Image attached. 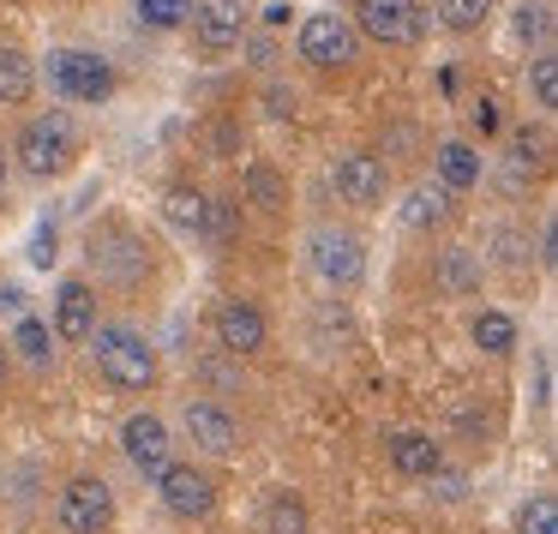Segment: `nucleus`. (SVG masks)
<instances>
[{"label": "nucleus", "instance_id": "obj_1", "mask_svg": "<svg viewBox=\"0 0 558 534\" xmlns=\"http://www.w3.org/2000/svg\"><path fill=\"white\" fill-rule=\"evenodd\" d=\"M13 157L25 174H37V181H54V174H66V162L78 157V126L66 109H49L37 114V121H25V133L13 138Z\"/></svg>", "mask_w": 558, "mask_h": 534}, {"label": "nucleus", "instance_id": "obj_2", "mask_svg": "<svg viewBox=\"0 0 558 534\" xmlns=\"http://www.w3.org/2000/svg\"><path fill=\"white\" fill-rule=\"evenodd\" d=\"M90 354H97V373L114 390H150L157 385V349H150L138 330L126 325H102L90 330Z\"/></svg>", "mask_w": 558, "mask_h": 534}, {"label": "nucleus", "instance_id": "obj_3", "mask_svg": "<svg viewBox=\"0 0 558 534\" xmlns=\"http://www.w3.org/2000/svg\"><path fill=\"white\" fill-rule=\"evenodd\" d=\"M43 78H49V90L61 102H109L114 97V66L97 49H54Z\"/></svg>", "mask_w": 558, "mask_h": 534}, {"label": "nucleus", "instance_id": "obj_4", "mask_svg": "<svg viewBox=\"0 0 558 534\" xmlns=\"http://www.w3.org/2000/svg\"><path fill=\"white\" fill-rule=\"evenodd\" d=\"M66 534H109L114 529V493L102 474H73L61 486V505H54Z\"/></svg>", "mask_w": 558, "mask_h": 534}, {"label": "nucleus", "instance_id": "obj_5", "mask_svg": "<svg viewBox=\"0 0 558 534\" xmlns=\"http://www.w3.org/2000/svg\"><path fill=\"white\" fill-rule=\"evenodd\" d=\"M85 258H90V270H97V282H109V289H138V282H145V270H150L145 241H138V234H126V229L97 234V241L85 246Z\"/></svg>", "mask_w": 558, "mask_h": 534}, {"label": "nucleus", "instance_id": "obj_6", "mask_svg": "<svg viewBox=\"0 0 558 534\" xmlns=\"http://www.w3.org/2000/svg\"><path fill=\"white\" fill-rule=\"evenodd\" d=\"M354 31L385 49H402V43H421L426 19L414 0H354Z\"/></svg>", "mask_w": 558, "mask_h": 534}, {"label": "nucleus", "instance_id": "obj_7", "mask_svg": "<svg viewBox=\"0 0 558 534\" xmlns=\"http://www.w3.org/2000/svg\"><path fill=\"white\" fill-rule=\"evenodd\" d=\"M246 31V0H198L193 7V49L205 61H222V54L241 49Z\"/></svg>", "mask_w": 558, "mask_h": 534}, {"label": "nucleus", "instance_id": "obj_8", "mask_svg": "<svg viewBox=\"0 0 558 534\" xmlns=\"http://www.w3.org/2000/svg\"><path fill=\"white\" fill-rule=\"evenodd\" d=\"M157 493L169 505V517H181V522H205L217 510V481L205 469H193V462H169L157 474Z\"/></svg>", "mask_w": 558, "mask_h": 534}, {"label": "nucleus", "instance_id": "obj_9", "mask_svg": "<svg viewBox=\"0 0 558 534\" xmlns=\"http://www.w3.org/2000/svg\"><path fill=\"white\" fill-rule=\"evenodd\" d=\"M313 270L330 282V289H354L366 277V246L361 234L349 229H318L313 234Z\"/></svg>", "mask_w": 558, "mask_h": 534}, {"label": "nucleus", "instance_id": "obj_10", "mask_svg": "<svg viewBox=\"0 0 558 534\" xmlns=\"http://www.w3.org/2000/svg\"><path fill=\"white\" fill-rule=\"evenodd\" d=\"M181 426H186V438H193L205 457H234L241 450V421H234L222 402H210V397H193L181 409Z\"/></svg>", "mask_w": 558, "mask_h": 534}, {"label": "nucleus", "instance_id": "obj_11", "mask_svg": "<svg viewBox=\"0 0 558 534\" xmlns=\"http://www.w3.org/2000/svg\"><path fill=\"white\" fill-rule=\"evenodd\" d=\"M294 49H301V61L306 66H349L354 61V25L349 19H337V13H313L301 25V43H294Z\"/></svg>", "mask_w": 558, "mask_h": 534}, {"label": "nucleus", "instance_id": "obj_12", "mask_svg": "<svg viewBox=\"0 0 558 534\" xmlns=\"http://www.w3.org/2000/svg\"><path fill=\"white\" fill-rule=\"evenodd\" d=\"M169 426L157 421V414H126L121 421V450H126V462H133L138 474H162L169 469Z\"/></svg>", "mask_w": 558, "mask_h": 534}, {"label": "nucleus", "instance_id": "obj_13", "mask_svg": "<svg viewBox=\"0 0 558 534\" xmlns=\"http://www.w3.org/2000/svg\"><path fill=\"white\" fill-rule=\"evenodd\" d=\"M337 193L349 198V205H378V198L390 193V169L385 157H373V150H349V157L337 162Z\"/></svg>", "mask_w": 558, "mask_h": 534}, {"label": "nucleus", "instance_id": "obj_14", "mask_svg": "<svg viewBox=\"0 0 558 534\" xmlns=\"http://www.w3.org/2000/svg\"><path fill=\"white\" fill-rule=\"evenodd\" d=\"M265 337H270V325H265V313H258L253 301H222L217 306V342L234 354V361H241V354H258Z\"/></svg>", "mask_w": 558, "mask_h": 534}, {"label": "nucleus", "instance_id": "obj_15", "mask_svg": "<svg viewBox=\"0 0 558 534\" xmlns=\"http://www.w3.org/2000/svg\"><path fill=\"white\" fill-rule=\"evenodd\" d=\"M90 330H97V289H90V282H61V301H54V337L90 342Z\"/></svg>", "mask_w": 558, "mask_h": 534}, {"label": "nucleus", "instance_id": "obj_16", "mask_svg": "<svg viewBox=\"0 0 558 534\" xmlns=\"http://www.w3.org/2000/svg\"><path fill=\"white\" fill-rule=\"evenodd\" d=\"M390 462H397L402 481H433V474L445 469L433 433H390Z\"/></svg>", "mask_w": 558, "mask_h": 534}, {"label": "nucleus", "instance_id": "obj_17", "mask_svg": "<svg viewBox=\"0 0 558 534\" xmlns=\"http://www.w3.org/2000/svg\"><path fill=\"white\" fill-rule=\"evenodd\" d=\"M438 186H445V193L481 186V150L462 145V138H445V145H438Z\"/></svg>", "mask_w": 558, "mask_h": 534}, {"label": "nucleus", "instance_id": "obj_18", "mask_svg": "<svg viewBox=\"0 0 558 534\" xmlns=\"http://www.w3.org/2000/svg\"><path fill=\"white\" fill-rule=\"evenodd\" d=\"M450 217V193L445 186H414L409 198H402V222H409V229H438V222Z\"/></svg>", "mask_w": 558, "mask_h": 534}, {"label": "nucleus", "instance_id": "obj_19", "mask_svg": "<svg viewBox=\"0 0 558 534\" xmlns=\"http://www.w3.org/2000/svg\"><path fill=\"white\" fill-rule=\"evenodd\" d=\"M241 186H246V198H253L258 210H282V205H289V181H282V169H270V162H246Z\"/></svg>", "mask_w": 558, "mask_h": 534}, {"label": "nucleus", "instance_id": "obj_20", "mask_svg": "<svg viewBox=\"0 0 558 534\" xmlns=\"http://www.w3.org/2000/svg\"><path fill=\"white\" fill-rule=\"evenodd\" d=\"M265 534H313V510L301 493H277L265 505Z\"/></svg>", "mask_w": 558, "mask_h": 534}, {"label": "nucleus", "instance_id": "obj_21", "mask_svg": "<svg viewBox=\"0 0 558 534\" xmlns=\"http://www.w3.org/2000/svg\"><path fill=\"white\" fill-rule=\"evenodd\" d=\"M162 222L181 234H198V222H205V193L198 186H169L162 193Z\"/></svg>", "mask_w": 558, "mask_h": 534}, {"label": "nucleus", "instance_id": "obj_22", "mask_svg": "<svg viewBox=\"0 0 558 534\" xmlns=\"http://www.w3.org/2000/svg\"><path fill=\"white\" fill-rule=\"evenodd\" d=\"M31 61L25 49H13V43H0V102H25L31 97Z\"/></svg>", "mask_w": 558, "mask_h": 534}, {"label": "nucleus", "instance_id": "obj_23", "mask_svg": "<svg viewBox=\"0 0 558 534\" xmlns=\"http://www.w3.org/2000/svg\"><path fill=\"white\" fill-rule=\"evenodd\" d=\"M234 222H241L234 198L229 193H205V222H198V234H205V241H217V246H229L234 241Z\"/></svg>", "mask_w": 558, "mask_h": 534}, {"label": "nucleus", "instance_id": "obj_24", "mask_svg": "<svg viewBox=\"0 0 558 534\" xmlns=\"http://www.w3.org/2000/svg\"><path fill=\"white\" fill-rule=\"evenodd\" d=\"M133 13L145 31H181L193 19V0H133Z\"/></svg>", "mask_w": 558, "mask_h": 534}, {"label": "nucleus", "instance_id": "obj_25", "mask_svg": "<svg viewBox=\"0 0 558 534\" xmlns=\"http://www.w3.org/2000/svg\"><path fill=\"white\" fill-rule=\"evenodd\" d=\"M13 349L25 354L31 366H49V361H54V337H49V325H43V318H19V325H13Z\"/></svg>", "mask_w": 558, "mask_h": 534}, {"label": "nucleus", "instance_id": "obj_26", "mask_svg": "<svg viewBox=\"0 0 558 534\" xmlns=\"http://www.w3.org/2000/svg\"><path fill=\"white\" fill-rule=\"evenodd\" d=\"M474 342H481L486 354H510L517 349V318L510 313H481L474 318Z\"/></svg>", "mask_w": 558, "mask_h": 534}, {"label": "nucleus", "instance_id": "obj_27", "mask_svg": "<svg viewBox=\"0 0 558 534\" xmlns=\"http://www.w3.org/2000/svg\"><path fill=\"white\" fill-rule=\"evenodd\" d=\"M438 277H445V289L450 294H469V289H481V265H474L462 246H445V258H438Z\"/></svg>", "mask_w": 558, "mask_h": 534}, {"label": "nucleus", "instance_id": "obj_28", "mask_svg": "<svg viewBox=\"0 0 558 534\" xmlns=\"http://www.w3.org/2000/svg\"><path fill=\"white\" fill-rule=\"evenodd\" d=\"M493 0H438V25L445 31H481Z\"/></svg>", "mask_w": 558, "mask_h": 534}, {"label": "nucleus", "instance_id": "obj_29", "mask_svg": "<svg viewBox=\"0 0 558 534\" xmlns=\"http://www.w3.org/2000/svg\"><path fill=\"white\" fill-rule=\"evenodd\" d=\"M529 90H534V102H541V109H558V54H553V49L534 54V66H529Z\"/></svg>", "mask_w": 558, "mask_h": 534}, {"label": "nucleus", "instance_id": "obj_30", "mask_svg": "<svg viewBox=\"0 0 558 534\" xmlns=\"http://www.w3.org/2000/svg\"><path fill=\"white\" fill-rule=\"evenodd\" d=\"M517 534H558V505H553V493H534L529 505H522Z\"/></svg>", "mask_w": 558, "mask_h": 534}, {"label": "nucleus", "instance_id": "obj_31", "mask_svg": "<svg viewBox=\"0 0 558 534\" xmlns=\"http://www.w3.org/2000/svg\"><path fill=\"white\" fill-rule=\"evenodd\" d=\"M517 31H522V43H534V49H546V43H553V7H546V0H534V7H522V13H517Z\"/></svg>", "mask_w": 558, "mask_h": 534}, {"label": "nucleus", "instance_id": "obj_32", "mask_svg": "<svg viewBox=\"0 0 558 534\" xmlns=\"http://www.w3.org/2000/svg\"><path fill=\"white\" fill-rule=\"evenodd\" d=\"M198 378H205L210 390H222V397H234V390L246 385L241 366H234V361H198Z\"/></svg>", "mask_w": 558, "mask_h": 534}, {"label": "nucleus", "instance_id": "obj_33", "mask_svg": "<svg viewBox=\"0 0 558 534\" xmlns=\"http://www.w3.org/2000/svg\"><path fill=\"white\" fill-rule=\"evenodd\" d=\"M54 253H61V241H54V222H43L37 241H31V265H54Z\"/></svg>", "mask_w": 558, "mask_h": 534}, {"label": "nucleus", "instance_id": "obj_34", "mask_svg": "<svg viewBox=\"0 0 558 534\" xmlns=\"http://www.w3.org/2000/svg\"><path fill=\"white\" fill-rule=\"evenodd\" d=\"M210 150H217V157H234V150H241V133H234V121H217V126H210Z\"/></svg>", "mask_w": 558, "mask_h": 534}, {"label": "nucleus", "instance_id": "obj_35", "mask_svg": "<svg viewBox=\"0 0 558 534\" xmlns=\"http://www.w3.org/2000/svg\"><path fill=\"white\" fill-rule=\"evenodd\" d=\"M474 126H481V133H493V126H498V109H493V102H474Z\"/></svg>", "mask_w": 558, "mask_h": 534}, {"label": "nucleus", "instance_id": "obj_36", "mask_svg": "<svg viewBox=\"0 0 558 534\" xmlns=\"http://www.w3.org/2000/svg\"><path fill=\"white\" fill-rule=\"evenodd\" d=\"M0 385H7V349H0Z\"/></svg>", "mask_w": 558, "mask_h": 534}, {"label": "nucleus", "instance_id": "obj_37", "mask_svg": "<svg viewBox=\"0 0 558 534\" xmlns=\"http://www.w3.org/2000/svg\"><path fill=\"white\" fill-rule=\"evenodd\" d=\"M0 181H7V150H0Z\"/></svg>", "mask_w": 558, "mask_h": 534}]
</instances>
